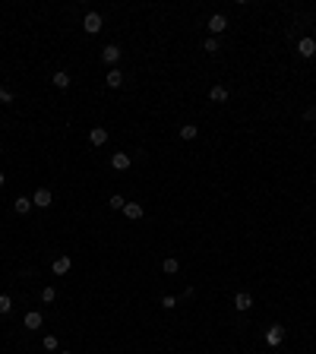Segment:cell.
<instances>
[{
    "instance_id": "9c48e42d",
    "label": "cell",
    "mask_w": 316,
    "mask_h": 354,
    "mask_svg": "<svg viewBox=\"0 0 316 354\" xmlns=\"http://www.w3.org/2000/svg\"><path fill=\"white\" fill-rule=\"evenodd\" d=\"M297 54H301V57H316V41H313V38H301Z\"/></svg>"
},
{
    "instance_id": "d6986e66",
    "label": "cell",
    "mask_w": 316,
    "mask_h": 354,
    "mask_svg": "<svg viewBox=\"0 0 316 354\" xmlns=\"http://www.w3.org/2000/svg\"><path fill=\"white\" fill-rule=\"evenodd\" d=\"M10 310H13V300H10V294H0V313H10Z\"/></svg>"
},
{
    "instance_id": "6da1fadb",
    "label": "cell",
    "mask_w": 316,
    "mask_h": 354,
    "mask_svg": "<svg viewBox=\"0 0 316 354\" xmlns=\"http://www.w3.org/2000/svg\"><path fill=\"white\" fill-rule=\"evenodd\" d=\"M101 25H105V19H101V13H85V19H82V29L89 32V35H98V32H101Z\"/></svg>"
},
{
    "instance_id": "9a60e30c",
    "label": "cell",
    "mask_w": 316,
    "mask_h": 354,
    "mask_svg": "<svg viewBox=\"0 0 316 354\" xmlns=\"http://www.w3.org/2000/svg\"><path fill=\"white\" fill-rule=\"evenodd\" d=\"M13 209L19 212V215H25V212L32 209V200H29V196H16V200H13Z\"/></svg>"
},
{
    "instance_id": "7402d4cb",
    "label": "cell",
    "mask_w": 316,
    "mask_h": 354,
    "mask_svg": "<svg viewBox=\"0 0 316 354\" xmlns=\"http://www.w3.org/2000/svg\"><path fill=\"white\" fill-rule=\"evenodd\" d=\"M41 300H45V304H54V300H57V291H54V288H45V291H41Z\"/></svg>"
},
{
    "instance_id": "ac0fdd59",
    "label": "cell",
    "mask_w": 316,
    "mask_h": 354,
    "mask_svg": "<svg viewBox=\"0 0 316 354\" xmlns=\"http://www.w3.org/2000/svg\"><path fill=\"white\" fill-rule=\"evenodd\" d=\"M177 269H181V263H177V260H174V256H168V260H165V263H161V272H165V275H174Z\"/></svg>"
},
{
    "instance_id": "d4e9b609",
    "label": "cell",
    "mask_w": 316,
    "mask_h": 354,
    "mask_svg": "<svg viewBox=\"0 0 316 354\" xmlns=\"http://www.w3.org/2000/svg\"><path fill=\"white\" fill-rule=\"evenodd\" d=\"M0 101H3V105H10V101H13V92L3 89V85H0Z\"/></svg>"
},
{
    "instance_id": "8992f818",
    "label": "cell",
    "mask_w": 316,
    "mask_h": 354,
    "mask_svg": "<svg viewBox=\"0 0 316 354\" xmlns=\"http://www.w3.org/2000/svg\"><path fill=\"white\" fill-rule=\"evenodd\" d=\"M22 323H25V329H41V323H45V316H41L38 310H29Z\"/></svg>"
},
{
    "instance_id": "7c38bea8",
    "label": "cell",
    "mask_w": 316,
    "mask_h": 354,
    "mask_svg": "<svg viewBox=\"0 0 316 354\" xmlns=\"http://www.w3.org/2000/svg\"><path fill=\"white\" fill-rule=\"evenodd\" d=\"M124 215H126L130 221H136V218H142V215H146V209H142L139 203H126V206H124Z\"/></svg>"
},
{
    "instance_id": "cb8c5ba5",
    "label": "cell",
    "mask_w": 316,
    "mask_h": 354,
    "mask_svg": "<svg viewBox=\"0 0 316 354\" xmlns=\"http://www.w3.org/2000/svg\"><path fill=\"white\" fill-rule=\"evenodd\" d=\"M202 48H206L209 54H215V51H218V38H206V45H202Z\"/></svg>"
},
{
    "instance_id": "277c9868",
    "label": "cell",
    "mask_w": 316,
    "mask_h": 354,
    "mask_svg": "<svg viewBox=\"0 0 316 354\" xmlns=\"http://www.w3.org/2000/svg\"><path fill=\"white\" fill-rule=\"evenodd\" d=\"M228 29V19L221 13H215V16H209V32L212 35H218V32H225Z\"/></svg>"
},
{
    "instance_id": "ba28073f",
    "label": "cell",
    "mask_w": 316,
    "mask_h": 354,
    "mask_svg": "<svg viewBox=\"0 0 316 354\" xmlns=\"http://www.w3.org/2000/svg\"><path fill=\"white\" fill-rule=\"evenodd\" d=\"M250 307H253V297L247 294V291H237V294H234V310L244 313V310H250Z\"/></svg>"
},
{
    "instance_id": "4fadbf2b",
    "label": "cell",
    "mask_w": 316,
    "mask_h": 354,
    "mask_svg": "<svg viewBox=\"0 0 316 354\" xmlns=\"http://www.w3.org/2000/svg\"><path fill=\"white\" fill-rule=\"evenodd\" d=\"M89 142H92V145H105V142H108V130H105V127H92Z\"/></svg>"
},
{
    "instance_id": "ffe728a7",
    "label": "cell",
    "mask_w": 316,
    "mask_h": 354,
    "mask_svg": "<svg viewBox=\"0 0 316 354\" xmlns=\"http://www.w3.org/2000/svg\"><path fill=\"white\" fill-rule=\"evenodd\" d=\"M108 206H111V209H121V212H124L126 200H124V196H117V193H114V196H111V200H108Z\"/></svg>"
},
{
    "instance_id": "4316f807",
    "label": "cell",
    "mask_w": 316,
    "mask_h": 354,
    "mask_svg": "<svg viewBox=\"0 0 316 354\" xmlns=\"http://www.w3.org/2000/svg\"><path fill=\"white\" fill-rule=\"evenodd\" d=\"M6 184V174H3V171H0V187H3Z\"/></svg>"
},
{
    "instance_id": "e0dca14e",
    "label": "cell",
    "mask_w": 316,
    "mask_h": 354,
    "mask_svg": "<svg viewBox=\"0 0 316 354\" xmlns=\"http://www.w3.org/2000/svg\"><path fill=\"white\" fill-rule=\"evenodd\" d=\"M51 82L57 85V89H66V85H70V73H63V70H57L54 76H51Z\"/></svg>"
},
{
    "instance_id": "52a82bcc",
    "label": "cell",
    "mask_w": 316,
    "mask_h": 354,
    "mask_svg": "<svg viewBox=\"0 0 316 354\" xmlns=\"http://www.w3.org/2000/svg\"><path fill=\"white\" fill-rule=\"evenodd\" d=\"M266 342L272 345V348H275V345H281V342H285V329H281V326H269V332H266Z\"/></svg>"
},
{
    "instance_id": "7a4b0ae2",
    "label": "cell",
    "mask_w": 316,
    "mask_h": 354,
    "mask_svg": "<svg viewBox=\"0 0 316 354\" xmlns=\"http://www.w3.org/2000/svg\"><path fill=\"white\" fill-rule=\"evenodd\" d=\"M51 203H54V196H51V190H48V187L35 190V196H32V206H38V209H48Z\"/></svg>"
},
{
    "instance_id": "3957f363",
    "label": "cell",
    "mask_w": 316,
    "mask_h": 354,
    "mask_svg": "<svg viewBox=\"0 0 316 354\" xmlns=\"http://www.w3.org/2000/svg\"><path fill=\"white\" fill-rule=\"evenodd\" d=\"M130 155H126V152H114V155H111V168H114V171H126V168H130Z\"/></svg>"
},
{
    "instance_id": "8fae6325",
    "label": "cell",
    "mask_w": 316,
    "mask_h": 354,
    "mask_svg": "<svg viewBox=\"0 0 316 354\" xmlns=\"http://www.w3.org/2000/svg\"><path fill=\"white\" fill-rule=\"evenodd\" d=\"M101 60H105V64H117V60H121V48H117V45L101 48Z\"/></svg>"
},
{
    "instance_id": "5bb4252c",
    "label": "cell",
    "mask_w": 316,
    "mask_h": 354,
    "mask_svg": "<svg viewBox=\"0 0 316 354\" xmlns=\"http://www.w3.org/2000/svg\"><path fill=\"white\" fill-rule=\"evenodd\" d=\"M124 85V73L121 70H108V89H121Z\"/></svg>"
},
{
    "instance_id": "30bf717a",
    "label": "cell",
    "mask_w": 316,
    "mask_h": 354,
    "mask_svg": "<svg viewBox=\"0 0 316 354\" xmlns=\"http://www.w3.org/2000/svg\"><path fill=\"white\" fill-rule=\"evenodd\" d=\"M209 101L225 105V101H228V89H225V85H212V89H209Z\"/></svg>"
},
{
    "instance_id": "2e32d148",
    "label": "cell",
    "mask_w": 316,
    "mask_h": 354,
    "mask_svg": "<svg viewBox=\"0 0 316 354\" xmlns=\"http://www.w3.org/2000/svg\"><path fill=\"white\" fill-rule=\"evenodd\" d=\"M196 136H199V127H193V124H184V127H181V140H184V142L196 140Z\"/></svg>"
},
{
    "instance_id": "484cf974",
    "label": "cell",
    "mask_w": 316,
    "mask_h": 354,
    "mask_svg": "<svg viewBox=\"0 0 316 354\" xmlns=\"http://www.w3.org/2000/svg\"><path fill=\"white\" fill-rule=\"evenodd\" d=\"M304 120H310V124H313V120H316V105H310V108L304 111Z\"/></svg>"
},
{
    "instance_id": "5b68a950",
    "label": "cell",
    "mask_w": 316,
    "mask_h": 354,
    "mask_svg": "<svg viewBox=\"0 0 316 354\" xmlns=\"http://www.w3.org/2000/svg\"><path fill=\"white\" fill-rule=\"evenodd\" d=\"M70 266H73L70 256H57V260L51 263V269H54V275H66V272H70Z\"/></svg>"
},
{
    "instance_id": "83f0119b",
    "label": "cell",
    "mask_w": 316,
    "mask_h": 354,
    "mask_svg": "<svg viewBox=\"0 0 316 354\" xmlns=\"http://www.w3.org/2000/svg\"><path fill=\"white\" fill-rule=\"evenodd\" d=\"M61 354H73V351H61Z\"/></svg>"
},
{
    "instance_id": "603a6c76",
    "label": "cell",
    "mask_w": 316,
    "mask_h": 354,
    "mask_svg": "<svg viewBox=\"0 0 316 354\" xmlns=\"http://www.w3.org/2000/svg\"><path fill=\"white\" fill-rule=\"evenodd\" d=\"M41 345H45V351H57V339H54V335H45Z\"/></svg>"
},
{
    "instance_id": "44dd1931",
    "label": "cell",
    "mask_w": 316,
    "mask_h": 354,
    "mask_svg": "<svg viewBox=\"0 0 316 354\" xmlns=\"http://www.w3.org/2000/svg\"><path fill=\"white\" fill-rule=\"evenodd\" d=\"M158 304L165 307V310H174V307H177V297H174V294H165V297L158 300Z\"/></svg>"
}]
</instances>
